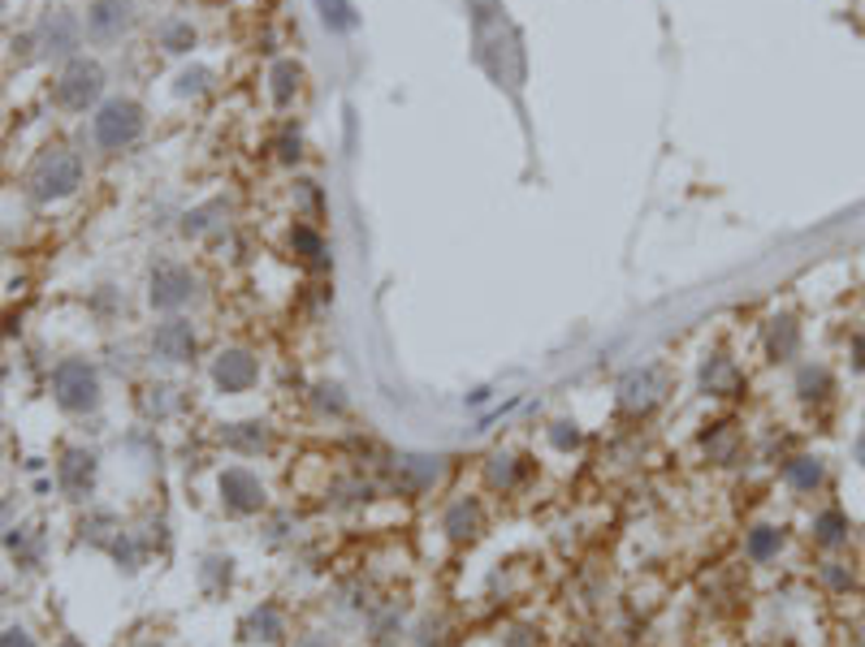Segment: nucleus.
I'll list each match as a JSON object with an SVG mask.
<instances>
[{
    "instance_id": "1",
    "label": "nucleus",
    "mask_w": 865,
    "mask_h": 647,
    "mask_svg": "<svg viewBox=\"0 0 865 647\" xmlns=\"http://www.w3.org/2000/svg\"><path fill=\"white\" fill-rule=\"evenodd\" d=\"M52 398H57V406L70 411V415L96 411V406H100V371H96L92 363H83V358L57 363V371H52Z\"/></svg>"
},
{
    "instance_id": "2",
    "label": "nucleus",
    "mask_w": 865,
    "mask_h": 647,
    "mask_svg": "<svg viewBox=\"0 0 865 647\" xmlns=\"http://www.w3.org/2000/svg\"><path fill=\"white\" fill-rule=\"evenodd\" d=\"M79 182H83V160H79L74 151H48V156L35 164V173H31V195H35L39 204H52V199L74 195Z\"/></svg>"
},
{
    "instance_id": "3",
    "label": "nucleus",
    "mask_w": 865,
    "mask_h": 647,
    "mask_svg": "<svg viewBox=\"0 0 865 647\" xmlns=\"http://www.w3.org/2000/svg\"><path fill=\"white\" fill-rule=\"evenodd\" d=\"M143 134V108L134 100H109L100 105V112L92 117V138L105 151H122Z\"/></svg>"
},
{
    "instance_id": "4",
    "label": "nucleus",
    "mask_w": 865,
    "mask_h": 647,
    "mask_svg": "<svg viewBox=\"0 0 865 647\" xmlns=\"http://www.w3.org/2000/svg\"><path fill=\"white\" fill-rule=\"evenodd\" d=\"M105 91V70L96 61H70L57 78V105L70 112H83L87 105H96Z\"/></svg>"
},
{
    "instance_id": "5",
    "label": "nucleus",
    "mask_w": 865,
    "mask_h": 647,
    "mask_svg": "<svg viewBox=\"0 0 865 647\" xmlns=\"http://www.w3.org/2000/svg\"><path fill=\"white\" fill-rule=\"evenodd\" d=\"M191 294H195V277H191L187 268H178V264H160V268L152 272V290H147V298H152V307H156V312H178V307H187V303H191Z\"/></svg>"
},
{
    "instance_id": "6",
    "label": "nucleus",
    "mask_w": 865,
    "mask_h": 647,
    "mask_svg": "<svg viewBox=\"0 0 865 647\" xmlns=\"http://www.w3.org/2000/svg\"><path fill=\"white\" fill-rule=\"evenodd\" d=\"M221 505L230 514H260L264 510V484L251 475L248 466L221 471Z\"/></svg>"
},
{
    "instance_id": "7",
    "label": "nucleus",
    "mask_w": 865,
    "mask_h": 647,
    "mask_svg": "<svg viewBox=\"0 0 865 647\" xmlns=\"http://www.w3.org/2000/svg\"><path fill=\"white\" fill-rule=\"evenodd\" d=\"M260 380V363L248 350H221L213 363V384L221 393H248L251 384Z\"/></svg>"
},
{
    "instance_id": "8",
    "label": "nucleus",
    "mask_w": 865,
    "mask_h": 647,
    "mask_svg": "<svg viewBox=\"0 0 865 647\" xmlns=\"http://www.w3.org/2000/svg\"><path fill=\"white\" fill-rule=\"evenodd\" d=\"M152 354L165 363H187L195 354V328L187 320H165L152 332Z\"/></svg>"
},
{
    "instance_id": "9",
    "label": "nucleus",
    "mask_w": 865,
    "mask_h": 647,
    "mask_svg": "<svg viewBox=\"0 0 865 647\" xmlns=\"http://www.w3.org/2000/svg\"><path fill=\"white\" fill-rule=\"evenodd\" d=\"M130 26V0H92L87 9V35L96 44H113Z\"/></svg>"
},
{
    "instance_id": "10",
    "label": "nucleus",
    "mask_w": 865,
    "mask_h": 647,
    "mask_svg": "<svg viewBox=\"0 0 865 647\" xmlns=\"http://www.w3.org/2000/svg\"><path fill=\"white\" fill-rule=\"evenodd\" d=\"M79 17L74 13H65V9H57V13H48L44 22H39V44H44V52H52V57H65V52H74L79 48Z\"/></svg>"
},
{
    "instance_id": "11",
    "label": "nucleus",
    "mask_w": 865,
    "mask_h": 647,
    "mask_svg": "<svg viewBox=\"0 0 865 647\" xmlns=\"http://www.w3.org/2000/svg\"><path fill=\"white\" fill-rule=\"evenodd\" d=\"M57 479H61V492L65 497H87V488L96 484V453L87 449H70L57 466Z\"/></svg>"
},
{
    "instance_id": "12",
    "label": "nucleus",
    "mask_w": 865,
    "mask_h": 647,
    "mask_svg": "<svg viewBox=\"0 0 865 647\" xmlns=\"http://www.w3.org/2000/svg\"><path fill=\"white\" fill-rule=\"evenodd\" d=\"M446 532H450V539H472L481 532V505L477 501H455L446 510Z\"/></svg>"
},
{
    "instance_id": "13",
    "label": "nucleus",
    "mask_w": 865,
    "mask_h": 647,
    "mask_svg": "<svg viewBox=\"0 0 865 647\" xmlns=\"http://www.w3.org/2000/svg\"><path fill=\"white\" fill-rule=\"evenodd\" d=\"M248 639H264V644H277L281 635H286V622H281V613L273 609V605H260L255 613L248 618Z\"/></svg>"
},
{
    "instance_id": "14",
    "label": "nucleus",
    "mask_w": 865,
    "mask_h": 647,
    "mask_svg": "<svg viewBox=\"0 0 865 647\" xmlns=\"http://www.w3.org/2000/svg\"><path fill=\"white\" fill-rule=\"evenodd\" d=\"M221 440L235 453H260V449H268V428L264 424H235V428L221 431Z\"/></svg>"
},
{
    "instance_id": "15",
    "label": "nucleus",
    "mask_w": 865,
    "mask_h": 647,
    "mask_svg": "<svg viewBox=\"0 0 865 647\" xmlns=\"http://www.w3.org/2000/svg\"><path fill=\"white\" fill-rule=\"evenodd\" d=\"M779 548H783V532L779 527H753L748 536H744V552H748V561H770V557H779Z\"/></svg>"
},
{
    "instance_id": "16",
    "label": "nucleus",
    "mask_w": 865,
    "mask_h": 647,
    "mask_svg": "<svg viewBox=\"0 0 865 647\" xmlns=\"http://www.w3.org/2000/svg\"><path fill=\"white\" fill-rule=\"evenodd\" d=\"M783 475H788V484H792V488L814 492V488L822 484V462H818V457H809V453H801V457H792V462L783 466Z\"/></svg>"
},
{
    "instance_id": "17",
    "label": "nucleus",
    "mask_w": 865,
    "mask_h": 647,
    "mask_svg": "<svg viewBox=\"0 0 865 647\" xmlns=\"http://www.w3.org/2000/svg\"><path fill=\"white\" fill-rule=\"evenodd\" d=\"M814 539H818V544H827V548L844 544V539H849V518H844L840 510H827V514L814 523Z\"/></svg>"
},
{
    "instance_id": "18",
    "label": "nucleus",
    "mask_w": 865,
    "mask_h": 647,
    "mask_svg": "<svg viewBox=\"0 0 865 647\" xmlns=\"http://www.w3.org/2000/svg\"><path fill=\"white\" fill-rule=\"evenodd\" d=\"M316 4H321V17H325L329 30H351V26H356L351 0H316Z\"/></svg>"
},
{
    "instance_id": "19",
    "label": "nucleus",
    "mask_w": 865,
    "mask_h": 647,
    "mask_svg": "<svg viewBox=\"0 0 865 647\" xmlns=\"http://www.w3.org/2000/svg\"><path fill=\"white\" fill-rule=\"evenodd\" d=\"M160 44H165L169 52H187V48L195 44L191 22H165V26H160Z\"/></svg>"
},
{
    "instance_id": "20",
    "label": "nucleus",
    "mask_w": 865,
    "mask_h": 647,
    "mask_svg": "<svg viewBox=\"0 0 865 647\" xmlns=\"http://www.w3.org/2000/svg\"><path fill=\"white\" fill-rule=\"evenodd\" d=\"M490 484L494 488H510L515 484V457H490Z\"/></svg>"
},
{
    "instance_id": "21",
    "label": "nucleus",
    "mask_w": 865,
    "mask_h": 647,
    "mask_svg": "<svg viewBox=\"0 0 865 647\" xmlns=\"http://www.w3.org/2000/svg\"><path fill=\"white\" fill-rule=\"evenodd\" d=\"M550 440H554L558 449H576V444H580V431L572 428V424H554V428H550Z\"/></svg>"
},
{
    "instance_id": "22",
    "label": "nucleus",
    "mask_w": 865,
    "mask_h": 647,
    "mask_svg": "<svg viewBox=\"0 0 865 647\" xmlns=\"http://www.w3.org/2000/svg\"><path fill=\"white\" fill-rule=\"evenodd\" d=\"M0 647H35V639H31V631H22V626H9V631L0 635Z\"/></svg>"
},
{
    "instance_id": "23",
    "label": "nucleus",
    "mask_w": 865,
    "mask_h": 647,
    "mask_svg": "<svg viewBox=\"0 0 865 647\" xmlns=\"http://www.w3.org/2000/svg\"><path fill=\"white\" fill-rule=\"evenodd\" d=\"M295 647H329V644H325L321 635H303V639H299V644H295Z\"/></svg>"
},
{
    "instance_id": "24",
    "label": "nucleus",
    "mask_w": 865,
    "mask_h": 647,
    "mask_svg": "<svg viewBox=\"0 0 865 647\" xmlns=\"http://www.w3.org/2000/svg\"><path fill=\"white\" fill-rule=\"evenodd\" d=\"M857 457L865 462V431H862V440H857Z\"/></svg>"
},
{
    "instance_id": "25",
    "label": "nucleus",
    "mask_w": 865,
    "mask_h": 647,
    "mask_svg": "<svg viewBox=\"0 0 865 647\" xmlns=\"http://www.w3.org/2000/svg\"><path fill=\"white\" fill-rule=\"evenodd\" d=\"M57 647H83V644H74V639H65V644H57Z\"/></svg>"
}]
</instances>
